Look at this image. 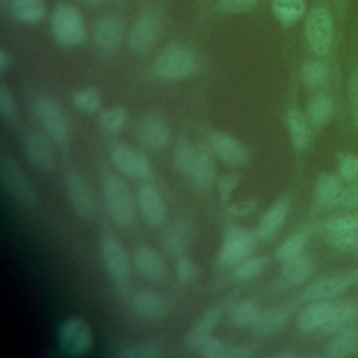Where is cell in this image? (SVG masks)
<instances>
[{"mask_svg":"<svg viewBox=\"0 0 358 358\" xmlns=\"http://www.w3.org/2000/svg\"><path fill=\"white\" fill-rule=\"evenodd\" d=\"M338 173L344 180L358 182V155H354V154L340 155Z\"/></svg>","mask_w":358,"mask_h":358,"instance_id":"obj_48","label":"cell"},{"mask_svg":"<svg viewBox=\"0 0 358 358\" xmlns=\"http://www.w3.org/2000/svg\"><path fill=\"white\" fill-rule=\"evenodd\" d=\"M238 185V176L236 175H225L218 182V190L222 201H227L232 197V193Z\"/></svg>","mask_w":358,"mask_h":358,"instance_id":"obj_52","label":"cell"},{"mask_svg":"<svg viewBox=\"0 0 358 358\" xmlns=\"http://www.w3.org/2000/svg\"><path fill=\"white\" fill-rule=\"evenodd\" d=\"M288 214V203L285 199H278L274 201L263 214L259 227L256 229V235L259 239H268L274 236L280 228L282 227Z\"/></svg>","mask_w":358,"mask_h":358,"instance_id":"obj_24","label":"cell"},{"mask_svg":"<svg viewBox=\"0 0 358 358\" xmlns=\"http://www.w3.org/2000/svg\"><path fill=\"white\" fill-rule=\"evenodd\" d=\"M268 264L267 256H249L234 266L232 277L236 281H246L259 275Z\"/></svg>","mask_w":358,"mask_h":358,"instance_id":"obj_37","label":"cell"},{"mask_svg":"<svg viewBox=\"0 0 358 358\" xmlns=\"http://www.w3.org/2000/svg\"><path fill=\"white\" fill-rule=\"evenodd\" d=\"M213 150L207 144L197 145V155L193 165V169L190 172L192 182L199 189H207L213 185L215 178V164L213 158Z\"/></svg>","mask_w":358,"mask_h":358,"instance_id":"obj_23","label":"cell"},{"mask_svg":"<svg viewBox=\"0 0 358 358\" xmlns=\"http://www.w3.org/2000/svg\"><path fill=\"white\" fill-rule=\"evenodd\" d=\"M161 15L154 8H145L136 17L130 32L129 45L136 53H145L154 48L161 34Z\"/></svg>","mask_w":358,"mask_h":358,"instance_id":"obj_8","label":"cell"},{"mask_svg":"<svg viewBox=\"0 0 358 358\" xmlns=\"http://www.w3.org/2000/svg\"><path fill=\"white\" fill-rule=\"evenodd\" d=\"M50 28L55 39L64 46H77L87 36L83 15L76 7L69 4H60L53 10Z\"/></svg>","mask_w":358,"mask_h":358,"instance_id":"obj_5","label":"cell"},{"mask_svg":"<svg viewBox=\"0 0 358 358\" xmlns=\"http://www.w3.org/2000/svg\"><path fill=\"white\" fill-rule=\"evenodd\" d=\"M25 152L29 161L43 171H52L56 165L55 152L49 140L39 131H29L25 137Z\"/></svg>","mask_w":358,"mask_h":358,"instance_id":"obj_18","label":"cell"},{"mask_svg":"<svg viewBox=\"0 0 358 358\" xmlns=\"http://www.w3.org/2000/svg\"><path fill=\"white\" fill-rule=\"evenodd\" d=\"M78 1H81V3H83V4H85V6L95 7V6H99L103 0H78Z\"/></svg>","mask_w":358,"mask_h":358,"instance_id":"obj_56","label":"cell"},{"mask_svg":"<svg viewBox=\"0 0 358 358\" xmlns=\"http://www.w3.org/2000/svg\"><path fill=\"white\" fill-rule=\"evenodd\" d=\"M103 197L110 218L120 227H130L136 217L134 197L119 175L112 172L103 175Z\"/></svg>","mask_w":358,"mask_h":358,"instance_id":"obj_2","label":"cell"},{"mask_svg":"<svg viewBox=\"0 0 358 358\" xmlns=\"http://www.w3.org/2000/svg\"><path fill=\"white\" fill-rule=\"evenodd\" d=\"M271 11L275 20L284 25H295L306 14L305 0H271Z\"/></svg>","mask_w":358,"mask_h":358,"instance_id":"obj_30","label":"cell"},{"mask_svg":"<svg viewBox=\"0 0 358 358\" xmlns=\"http://www.w3.org/2000/svg\"><path fill=\"white\" fill-rule=\"evenodd\" d=\"M309 119L298 109H291L287 115V127L289 138L296 150H303L308 147L310 140Z\"/></svg>","mask_w":358,"mask_h":358,"instance_id":"obj_32","label":"cell"},{"mask_svg":"<svg viewBox=\"0 0 358 358\" xmlns=\"http://www.w3.org/2000/svg\"><path fill=\"white\" fill-rule=\"evenodd\" d=\"M334 303L326 301H313L298 316V327L302 331L320 330L329 320Z\"/></svg>","mask_w":358,"mask_h":358,"instance_id":"obj_25","label":"cell"},{"mask_svg":"<svg viewBox=\"0 0 358 358\" xmlns=\"http://www.w3.org/2000/svg\"><path fill=\"white\" fill-rule=\"evenodd\" d=\"M306 245V238L303 234H292L287 239H284L280 246L275 249V259L280 262H287L302 255L303 248Z\"/></svg>","mask_w":358,"mask_h":358,"instance_id":"obj_40","label":"cell"},{"mask_svg":"<svg viewBox=\"0 0 358 358\" xmlns=\"http://www.w3.org/2000/svg\"><path fill=\"white\" fill-rule=\"evenodd\" d=\"M66 190L74 213L81 218H91L95 213V199L85 178L76 171L66 175Z\"/></svg>","mask_w":358,"mask_h":358,"instance_id":"obj_13","label":"cell"},{"mask_svg":"<svg viewBox=\"0 0 358 358\" xmlns=\"http://www.w3.org/2000/svg\"><path fill=\"white\" fill-rule=\"evenodd\" d=\"M326 232L358 231V214H347L337 217L326 224Z\"/></svg>","mask_w":358,"mask_h":358,"instance_id":"obj_50","label":"cell"},{"mask_svg":"<svg viewBox=\"0 0 358 358\" xmlns=\"http://www.w3.org/2000/svg\"><path fill=\"white\" fill-rule=\"evenodd\" d=\"M337 204L347 208L358 207V182H352V185L343 189Z\"/></svg>","mask_w":358,"mask_h":358,"instance_id":"obj_51","label":"cell"},{"mask_svg":"<svg viewBox=\"0 0 358 358\" xmlns=\"http://www.w3.org/2000/svg\"><path fill=\"white\" fill-rule=\"evenodd\" d=\"M256 207V201L255 200H248V201H242L238 204H232L228 207L229 214L232 215H246L249 213H252Z\"/></svg>","mask_w":358,"mask_h":358,"instance_id":"obj_53","label":"cell"},{"mask_svg":"<svg viewBox=\"0 0 358 358\" xmlns=\"http://www.w3.org/2000/svg\"><path fill=\"white\" fill-rule=\"evenodd\" d=\"M137 203L144 220L158 227L166 220V207L158 189L151 183H144L137 190Z\"/></svg>","mask_w":358,"mask_h":358,"instance_id":"obj_15","label":"cell"},{"mask_svg":"<svg viewBox=\"0 0 358 358\" xmlns=\"http://www.w3.org/2000/svg\"><path fill=\"white\" fill-rule=\"evenodd\" d=\"M260 0H218L217 10L222 14H242L253 10Z\"/></svg>","mask_w":358,"mask_h":358,"instance_id":"obj_47","label":"cell"},{"mask_svg":"<svg viewBox=\"0 0 358 358\" xmlns=\"http://www.w3.org/2000/svg\"><path fill=\"white\" fill-rule=\"evenodd\" d=\"M196 155H197V147L190 140H186V138L179 140L175 147V152H173V159H175L176 168L182 173L189 176L193 169Z\"/></svg>","mask_w":358,"mask_h":358,"instance_id":"obj_39","label":"cell"},{"mask_svg":"<svg viewBox=\"0 0 358 358\" xmlns=\"http://www.w3.org/2000/svg\"><path fill=\"white\" fill-rule=\"evenodd\" d=\"M138 137L145 147L151 150H161L168 145L171 131L164 119L157 115H147L140 122Z\"/></svg>","mask_w":358,"mask_h":358,"instance_id":"obj_17","label":"cell"},{"mask_svg":"<svg viewBox=\"0 0 358 358\" xmlns=\"http://www.w3.org/2000/svg\"><path fill=\"white\" fill-rule=\"evenodd\" d=\"M134 267L148 281H159L165 274V264L161 256L150 246H140L134 252Z\"/></svg>","mask_w":358,"mask_h":358,"instance_id":"obj_20","label":"cell"},{"mask_svg":"<svg viewBox=\"0 0 358 358\" xmlns=\"http://www.w3.org/2000/svg\"><path fill=\"white\" fill-rule=\"evenodd\" d=\"M334 36V20L329 7L313 6L305 17V39L309 50L323 57L330 52Z\"/></svg>","mask_w":358,"mask_h":358,"instance_id":"obj_3","label":"cell"},{"mask_svg":"<svg viewBox=\"0 0 358 358\" xmlns=\"http://www.w3.org/2000/svg\"><path fill=\"white\" fill-rule=\"evenodd\" d=\"M35 112L38 120L45 131L56 141L63 143L70 134V123L63 108L49 96H41L35 102Z\"/></svg>","mask_w":358,"mask_h":358,"instance_id":"obj_10","label":"cell"},{"mask_svg":"<svg viewBox=\"0 0 358 358\" xmlns=\"http://www.w3.org/2000/svg\"><path fill=\"white\" fill-rule=\"evenodd\" d=\"M134 312L145 320H159L166 313V305L162 296L152 289H140L131 296Z\"/></svg>","mask_w":358,"mask_h":358,"instance_id":"obj_19","label":"cell"},{"mask_svg":"<svg viewBox=\"0 0 358 358\" xmlns=\"http://www.w3.org/2000/svg\"><path fill=\"white\" fill-rule=\"evenodd\" d=\"M285 323L287 312L282 308H271L268 310H262L252 327L262 336H274L284 329Z\"/></svg>","mask_w":358,"mask_h":358,"instance_id":"obj_35","label":"cell"},{"mask_svg":"<svg viewBox=\"0 0 358 358\" xmlns=\"http://www.w3.org/2000/svg\"><path fill=\"white\" fill-rule=\"evenodd\" d=\"M110 159L113 165L127 176L148 179L152 175V166L148 158L138 150L127 144H116L110 150Z\"/></svg>","mask_w":358,"mask_h":358,"instance_id":"obj_12","label":"cell"},{"mask_svg":"<svg viewBox=\"0 0 358 358\" xmlns=\"http://www.w3.org/2000/svg\"><path fill=\"white\" fill-rule=\"evenodd\" d=\"M333 1H334V4H336L337 11H344L350 0H333Z\"/></svg>","mask_w":358,"mask_h":358,"instance_id":"obj_55","label":"cell"},{"mask_svg":"<svg viewBox=\"0 0 358 358\" xmlns=\"http://www.w3.org/2000/svg\"><path fill=\"white\" fill-rule=\"evenodd\" d=\"M326 352L331 358H345L358 352V330L354 327L344 329L330 338Z\"/></svg>","mask_w":358,"mask_h":358,"instance_id":"obj_28","label":"cell"},{"mask_svg":"<svg viewBox=\"0 0 358 358\" xmlns=\"http://www.w3.org/2000/svg\"><path fill=\"white\" fill-rule=\"evenodd\" d=\"M8 6L13 18L22 24H38L46 14L42 0H10Z\"/></svg>","mask_w":358,"mask_h":358,"instance_id":"obj_29","label":"cell"},{"mask_svg":"<svg viewBox=\"0 0 358 358\" xmlns=\"http://www.w3.org/2000/svg\"><path fill=\"white\" fill-rule=\"evenodd\" d=\"M257 235L245 228L231 225L225 229L220 248V262L225 266H235L253 255L257 248Z\"/></svg>","mask_w":358,"mask_h":358,"instance_id":"obj_7","label":"cell"},{"mask_svg":"<svg viewBox=\"0 0 358 358\" xmlns=\"http://www.w3.org/2000/svg\"><path fill=\"white\" fill-rule=\"evenodd\" d=\"M117 358H158L162 355V345L158 341H136L119 345L115 352Z\"/></svg>","mask_w":358,"mask_h":358,"instance_id":"obj_34","label":"cell"},{"mask_svg":"<svg viewBox=\"0 0 358 358\" xmlns=\"http://www.w3.org/2000/svg\"><path fill=\"white\" fill-rule=\"evenodd\" d=\"M197 352L204 358H249L252 348L249 345H235L227 340L210 336L203 341Z\"/></svg>","mask_w":358,"mask_h":358,"instance_id":"obj_22","label":"cell"},{"mask_svg":"<svg viewBox=\"0 0 358 358\" xmlns=\"http://www.w3.org/2000/svg\"><path fill=\"white\" fill-rule=\"evenodd\" d=\"M334 110V102L331 96L323 92H317L308 101L306 105V116L309 122L316 126L322 127L327 124V122L331 119Z\"/></svg>","mask_w":358,"mask_h":358,"instance_id":"obj_31","label":"cell"},{"mask_svg":"<svg viewBox=\"0 0 358 358\" xmlns=\"http://www.w3.org/2000/svg\"><path fill=\"white\" fill-rule=\"evenodd\" d=\"M221 315H222V310L220 306H211L210 309H207L199 317V320L193 324L190 331L186 334V338H185L186 345L190 350L197 351L199 347L203 344V341L211 336L213 330L215 329V326L221 319Z\"/></svg>","mask_w":358,"mask_h":358,"instance_id":"obj_21","label":"cell"},{"mask_svg":"<svg viewBox=\"0 0 358 358\" xmlns=\"http://www.w3.org/2000/svg\"><path fill=\"white\" fill-rule=\"evenodd\" d=\"M313 271V260L308 255H299L282 263L281 275L288 284H301Z\"/></svg>","mask_w":358,"mask_h":358,"instance_id":"obj_33","label":"cell"},{"mask_svg":"<svg viewBox=\"0 0 358 358\" xmlns=\"http://www.w3.org/2000/svg\"><path fill=\"white\" fill-rule=\"evenodd\" d=\"M187 243V232L182 224H175L165 231L164 246L171 253L179 257Z\"/></svg>","mask_w":358,"mask_h":358,"instance_id":"obj_43","label":"cell"},{"mask_svg":"<svg viewBox=\"0 0 358 358\" xmlns=\"http://www.w3.org/2000/svg\"><path fill=\"white\" fill-rule=\"evenodd\" d=\"M126 120H127L126 108L122 106V105H117V106L109 108V109L102 112L101 119H99V124H101L103 131L113 134V133H117L123 129Z\"/></svg>","mask_w":358,"mask_h":358,"instance_id":"obj_41","label":"cell"},{"mask_svg":"<svg viewBox=\"0 0 358 358\" xmlns=\"http://www.w3.org/2000/svg\"><path fill=\"white\" fill-rule=\"evenodd\" d=\"M197 69L194 52L183 43H172L162 49L154 59L155 76L165 81H179L190 77Z\"/></svg>","mask_w":358,"mask_h":358,"instance_id":"obj_1","label":"cell"},{"mask_svg":"<svg viewBox=\"0 0 358 358\" xmlns=\"http://www.w3.org/2000/svg\"><path fill=\"white\" fill-rule=\"evenodd\" d=\"M262 309L252 299H243L235 303L229 312L231 319L238 326H253L257 320Z\"/></svg>","mask_w":358,"mask_h":358,"instance_id":"obj_38","label":"cell"},{"mask_svg":"<svg viewBox=\"0 0 358 358\" xmlns=\"http://www.w3.org/2000/svg\"><path fill=\"white\" fill-rule=\"evenodd\" d=\"M358 281V270H348L337 274H331L329 277H323L310 285H308L303 292L302 298L305 301H327L331 299L350 287H352Z\"/></svg>","mask_w":358,"mask_h":358,"instance_id":"obj_11","label":"cell"},{"mask_svg":"<svg viewBox=\"0 0 358 358\" xmlns=\"http://www.w3.org/2000/svg\"><path fill=\"white\" fill-rule=\"evenodd\" d=\"M302 81L310 90L322 88L329 78V69L322 60H308L302 66Z\"/></svg>","mask_w":358,"mask_h":358,"instance_id":"obj_36","label":"cell"},{"mask_svg":"<svg viewBox=\"0 0 358 358\" xmlns=\"http://www.w3.org/2000/svg\"><path fill=\"white\" fill-rule=\"evenodd\" d=\"M0 180L7 193L20 204L31 207L36 203V193L28 176L18 162L6 152H3L0 158Z\"/></svg>","mask_w":358,"mask_h":358,"instance_id":"obj_6","label":"cell"},{"mask_svg":"<svg viewBox=\"0 0 358 358\" xmlns=\"http://www.w3.org/2000/svg\"><path fill=\"white\" fill-rule=\"evenodd\" d=\"M59 345L69 355H83L92 347V331L90 324L80 316H70L59 327Z\"/></svg>","mask_w":358,"mask_h":358,"instance_id":"obj_9","label":"cell"},{"mask_svg":"<svg viewBox=\"0 0 358 358\" xmlns=\"http://www.w3.org/2000/svg\"><path fill=\"white\" fill-rule=\"evenodd\" d=\"M357 253H358V250H357Z\"/></svg>","mask_w":358,"mask_h":358,"instance_id":"obj_57","label":"cell"},{"mask_svg":"<svg viewBox=\"0 0 358 358\" xmlns=\"http://www.w3.org/2000/svg\"><path fill=\"white\" fill-rule=\"evenodd\" d=\"M10 66H11V56L4 48H1L0 49V74H4Z\"/></svg>","mask_w":358,"mask_h":358,"instance_id":"obj_54","label":"cell"},{"mask_svg":"<svg viewBox=\"0 0 358 358\" xmlns=\"http://www.w3.org/2000/svg\"><path fill=\"white\" fill-rule=\"evenodd\" d=\"M341 176H337L334 173H322L316 183H315V200L319 206L327 207L337 204L340 194L343 192V185H341Z\"/></svg>","mask_w":358,"mask_h":358,"instance_id":"obj_27","label":"cell"},{"mask_svg":"<svg viewBox=\"0 0 358 358\" xmlns=\"http://www.w3.org/2000/svg\"><path fill=\"white\" fill-rule=\"evenodd\" d=\"M0 115L7 122H13L17 116V106H15L14 96L4 83L0 84Z\"/></svg>","mask_w":358,"mask_h":358,"instance_id":"obj_49","label":"cell"},{"mask_svg":"<svg viewBox=\"0 0 358 358\" xmlns=\"http://www.w3.org/2000/svg\"><path fill=\"white\" fill-rule=\"evenodd\" d=\"M208 145L220 159L229 165H242L248 161V151L243 144L225 131L211 133Z\"/></svg>","mask_w":358,"mask_h":358,"instance_id":"obj_16","label":"cell"},{"mask_svg":"<svg viewBox=\"0 0 358 358\" xmlns=\"http://www.w3.org/2000/svg\"><path fill=\"white\" fill-rule=\"evenodd\" d=\"M99 253L117 291L123 295H129L130 260L123 243L116 236L106 234L99 239Z\"/></svg>","mask_w":358,"mask_h":358,"instance_id":"obj_4","label":"cell"},{"mask_svg":"<svg viewBox=\"0 0 358 358\" xmlns=\"http://www.w3.org/2000/svg\"><path fill=\"white\" fill-rule=\"evenodd\" d=\"M329 243L343 252H357L358 250V231H337L326 232Z\"/></svg>","mask_w":358,"mask_h":358,"instance_id":"obj_44","label":"cell"},{"mask_svg":"<svg viewBox=\"0 0 358 358\" xmlns=\"http://www.w3.org/2000/svg\"><path fill=\"white\" fill-rule=\"evenodd\" d=\"M71 101L77 109H80L85 113H94L101 106V95H99L98 90L92 88V87L77 90L73 94Z\"/></svg>","mask_w":358,"mask_h":358,"instance_id":"obj_42","label":"cell"},{"mask_svg":"<svg viewBox=\"0 0 358 358\" xmlns=\"http://www.w3.org/2000/svg\"><path fill=\"white\" fill-rule=\"evenodd\" d=\"M175 271H176L178 280L180 282H185V284L194 282L200 275L199 266L192 259H189L186 256H179L178 257Z\"/></svg>","mask_w":358,"mask_h":358,"instance_id":"obj_45","label":"cell"},{"mask_svg":"<svg viewBox=\"0 0 358 358\" xmlns=\"http://www.w3.org/2000/svg\"><path fill=\"white\" fill-rule=\"evenodd\" d=\"M347 98L352 123L358 127V66L352 67L347 80Z\"/></svg>","mask_w":358,"mask_h":358,"instance_id":"obj_46","label":"cell"},{"mask_svg":"<svg viewBox=\"0 0 358 358\" xmlns=\"http://www.w3.org/2000/svg\"><path fill=\"white\" fill-rule=\"evenodd\" d=\"M124 36V24L122 18L116 15H105L99 18L92 31V38L95 45L105 50V52H113L116 50Z\"/></svg>","mask_w":358,"mask_h":358,"instance_id":"obj_14","label":"cell"},{"mask_svg":"<svg viewBox=\"0 0 358 358\" xmlns=\"http://www.w3.org/2000/svg\"><path fill=\"white\" fill-rule=\"evenodd\" d=\"M358 320V305L355 303H334L331 315L327 320V323L320 329L324 334H336L344 329L351 327L352 323Z\"/></svg>","mask_w":358,"mask_h":358,"instance_id":"obj_26","label":"cell"}]
</instances>
